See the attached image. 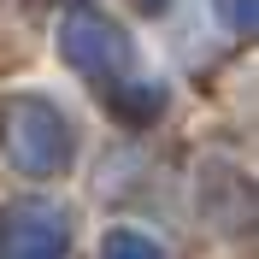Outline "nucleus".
<instances>
[{
    "mask_svg": "<svg viewBox=\"0 0 259 259\" xmlns=\"http://www.w3.org/2000/svg\"><path fill=\"white\" fill-rule=\"evenodd\" d=\"M59 53L71 71H82V77H95V82H124L130 59H136V41L124 35V24L106 12H89V6H77V12H65L59 24Z\"/></svg>",
    "mask_w": 259,
    "mask_h": 259,
    "instance_id": "nucleus-2",
    "label": "nucleus"
},
{
    "mask_svg": "<svg viewBox=\"0 0 259 259\" xmlns=\"http://www.w3.org/2000/svg\"><path fill=\"white\" fill-rule=\"evenodd\" d=\"M0 153L24 177H65L77 159V130L48 95H6L0 100Z\"/></svg>",
    "mask_w": 259,
    "mask_h": 259,
    "instance_id": "nucleus-1",
    "label": "nucleus"
},
{
    "mask_svg": "<svg viewBox=\"0 0 259 259\" xmlns=\"http://www.w3.org/2000/svg\"><path fill=\"white\" fill-rule=\"evenodd\" d=\"M100 259H171V253H165L153 236H142V230H106Z\"/></svg>",
    "mask_w": 259,
    "mask_h": 259,
    "instance_id": "nucleus-5",
    "label": "nucleus"
},
{
    "mask_svg": "<svg viewBox=\"0 0 259 259\" xmlns=\"http://www.w3.org/2000/svg\"><path fill=\"white\" fill-rule=\"evenodd\" d=\"M71 253V212L53 200H18L0 212V259H65Z\"/></svg>",
    "mask_w": 259,
    "mask_h": 259,
    "instance_id": "nucleus-3",
    "label": "nucleus"
},
{
    "mask_svg": "<svg viewBox=\"0 0 259 259\" xmlns=\"http://www.w3.org/2000/svg\"><path fill=\"white\" fill-rule=\"evenodd\" d=\"M224 18L236 35H253V0H224Z\"/></svg>",
    "mask_w": 259,
    "mask_h": 259,
    "instance_id": "nucleus-6",
    "label": "nucleus"
},
{
    "mask_svg": "<svg viewBox=\"0 0 259 259\" xmlns=\"http://www.w3.org/2000/svg\"><path fill=\"white\" fill-rule=\"evenodd\" d=\"M106 106H112V112L124 118L130 130H147L153 118H165V106H171V89H165L159 77H153V82L124 77V82H112V89H106Z\"/></svg>",
    "mask_w": 259,
    "mask_h": 259,
    "instance_id": "nucleus-4",
    "label": "nucleus"
}]
</instances>
